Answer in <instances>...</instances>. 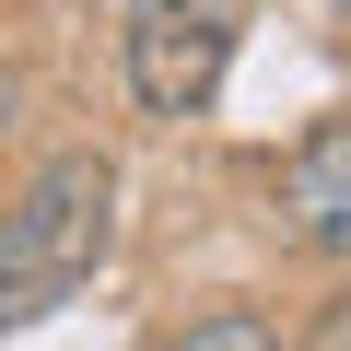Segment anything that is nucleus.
<instances>
[{
  "instance_id": "obj_1",
  "label": "nucleus",
  "mask_w": 351,
  "mask_h": 351,
  "mask_svg": "<svg viewBox=\"0 0 351 351\" xmlns=\"http://www.w3.org/2000/svg\"><path fill=\"white\" fill-rule=\"evenodd\" d=\"M106 234H117V164H106V152H59V164H36V188L0 211V328L59 316V304L94 281Z\"/></svg>"
},
{
  "instance_id": "obj_2",
  "label": "nucleus",
  "mask_w": 351,
  "mask_h": 351,
  "mask_svg": "<svg viewBox=\"0 0 351 351\" xmlns=\"http://www.w3.org/2000/svg\"><path fill=\"white\" fill-rule=\"evenodd\" d=\"M246 0H129V94L152 117H199L234 71Z\"/></svg>"
},
{
  "instance_id": "obj_3",
  "label": "nucleus",
  "mask_w": 351,
  "mask_h": 351,
  "mask_svg": "<svg viewBox=\"0 0 351 351\" xmlns=\"http://www.w3.org/2000/svg\"><path fill=\"white\" fill-rule=\"evenodd\" d=\"M281 234L316 258H351V117H316L281 164Z\"/></svg>"
},
{
  "instance_id": "obj_4",
  "label": "nucleus",
  "mask_w": 351,
  "mask_h": 351,
  "mask_svg": "<svg viewBox=\"0 0 351 351\" xmlns=\"http://www.w3.org/2000/svg\"><path fill=\"white\" fill-rule=\"evenodd\" d=\"M164 351H281V339H269V316H258V304H223V316H188Z\"/></svg>"
}]
</instances>
